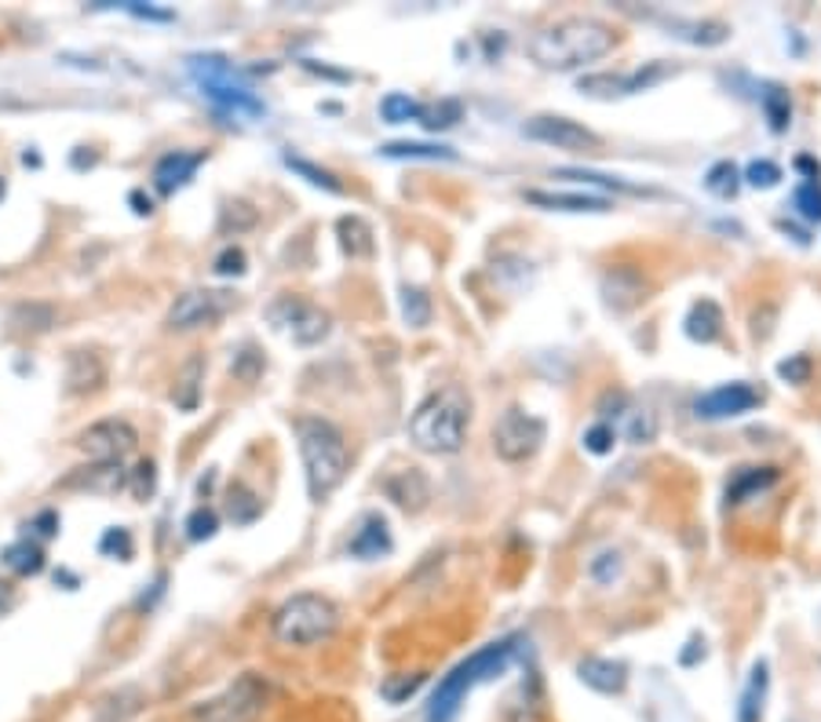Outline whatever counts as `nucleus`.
I'll return each instance as SVG.
<instances>
[{
    "label": "nucleus",
    "instance_id": "obj_1",
    "mask_svg": "<svg viewBox=\"0 0 821 722\" xmlns=\"http://www.w3.org/2000/svg\"><path fill=\"white\" fill-rule=\"evenodd\" d=\"M617 44V30L595 15H569L530 37V59L544 70H580Z\"/></svg>",
    "mask_w": 821,
    "mask_h": 722
},
{
    "label": "nucleus",
    "instance_id": "obj_2",
    "mask_svg": "<svg viewBox=\"0 0 821 722\" xmlns=\"http://www.w3.org/2000/svg\"><path fill=\"white\" fill-rule=\"evenodd\" d=\"M296 438H300V456L307 470V492L311 500H328L339 489V481L347 478L350 453L344 434L322 416H303L296 420Z\"/></svg>",
    "mask_w": 821,
    "mask_h": 722
},
{
    "label": "nucleus",
    "instance_id": "obj_3",
    "mask_svg": "<svg viewBox=\"0 0 821 722\" xmlns=\"http://www.w3.org/2000/svg\"><path fill=\"white\" fill-rule=\"evenodd\" d=\"M514 642H519V634L482 645L478 653H471L467 661H460L453 672L435 686L431 704H427V722H456L471 689L489 683L493 675H500L504 667H508V661L514 656Z\"/></svg>",
    "mask_w": 821,
    "mask_h": 722
},
{
    "label": "nucleus",
    "instance_id": "obj_4",
    "mask_svg": "<svg viewBox=\"0 0 821 722\" xmlns=\"http://www.w3.org/2000/svg\"><path fill=\"white\" fill-rule=\"evenodd\" d=\"M467 420H471V401L464 398L460 387H446L431 394L409 420V438L416 449L435 456L460 453L467 438Z\"/></svg>",
    "mask_w": 821,
    "mask_h": 722
},
{
    "label": "nucleus",
    "instance_id": "obj_5",
    "mask_svg": "<svg viewBox=\"0 0 821 722\" xmlns=\"http://www.w3.org/2000/svg\"><path fill=\"white\" fill-rule=\"evenodd\" d=\"M190 77H194V84L201 88V95L208 98V103L227 109V114H234V117L267 114V106L256 98V92L248 88L245 77H241L227 59H219V55H194Z\"/></svg>",
    "mask_w": 821,
    "mask_h": 722
},
{
    "label": "nucleus",
    "instance_id": "obj_6",
    "mask_svg": "<svg viewBox=\"0 0 821 722\" xmlns=\"http://www.w3.org/2000/svg\"><path fill=\"white\" fill-rule=\"evenodd\" d=\"M339 613L325 595H292L274 613V639L285 645H317L336 631Z\"/></svg>",
    "mask_w": 821,
    "mask_h": 722
},
{
    "label": "nucleus",
    "instance_id": "obj_7",
    "mask_svg": "<svg viewBox=\"0 0 821 722\" xmlns=\"http://www.w3.org/2000/svg\"><path fill=\"white\" fill-rule=\"evenodd\" d=\"M270 689L259 675H241L234 678L223 694L194 708V722H256L267 708Z\"/></svg>",
    "mask_w": 821,
    "mask_h": 722
},
{
    "label": "nucleus",
    "instance_id": "obj_8",
    "mask_svg": "<svg viewBox=\"0 0 821 722\" xmlns=\"http://www.w3.org/2000/svg\"><path fill=\"white\" fill-rule=\"evenodd\" d=\"M544 434H547V427L541 416L511 405V409H504L500 420L493 423V453H497L504 464H522V459L536 456V449L544 445Z\"/></svg>",
    "mask_w": 821,
    "mask_h": 722
},
{
    "label": "nucleus",
    "instance_id": "obj_9",
    "mask_svg": "<svg viewBox=\"0 0 821 722\" xmlns=\"http://www.w3.org/2000/svg\"><path fill=\"white\" fill-rule=\"evenodd\" d=\"M267 322L278 328V333L292 336V343L300 347H314L328 336V314L322 306L300 300V295H278L267 306Z\"/></svg>",
    "mask_w": 821,
    "mask_h": 722
},
{
    "label": "nucleus",
    "instance_id": "obj_10",
    "mask_svg": "<svg viewBox=\"0 0 821 722\" xmlns=\"http://www.w3.org/2000/svg\"><path fill=\"white\" fill-rule=\"evenodd\" d=\"M522 136L533 142H544V147L566 150V153H595L602 147V139L591 128H585L574 117L563 114H536L522 125Z\"/></svg>",
    "mask_w": 821,
    "mask_h": 722
},
{
    "label": "nucleus",
    "instance_id": "obj_11",
    "mask_svg": "<svg viewBox=\"0 0 821 722\" xmlns=\"http://www.w3.org/2000/svg\"><path fill=\"white\" fill-rule=\"evenodd\" d=\"M136 442H139V434L128 420H99L77 438V445H81L95 464H120V459L136 449Z\"/></svg>",
    "mask_w": 821,
    "mask_h": 722
},
{
    "label": "nucleus",
    "instance_id": "obj_12",
    "mask_svg": "<svg viewBox=\"0 0 821 722\" xmlns=\"http://www.w3.org/2000/svg\"><path fill=\"white\" fill-rule=\"evenodd\" d=\"M664 77H668V66L650 62L646 70L639 66L635 73H588V77H580L577 88L595 98H621V95L646 92V88H654L657 81H664Z\"/></svg>",
    "mask_w": 821,
    "mask_h": 722
},
{
    "label": "nucleus",
    "instance_id": "obj_13",
    "mask_svg": "<svg viewBox=\"0 0 821 722\" xmlns=\"http://www.w3.org/2000/svg\"><path fill=\"white\" fill-rule=\"evenodd\" d=\"M763 394L752 387V383H722V387L705 391L694 401V412L701 420H733V416H744L760 405Z\"/></svg>",
    "mask_w": 821,
    "mask_h": 722
},
{
    "label": "nucleus",
    "instance_id": "obj_14",
    "mask_svg": "<svg viewBox=\"0 0 821 722\" xmlns=\"http://www.w3.org/2000/svg\"><path fill=\"white\" fill-rule=\"evenodd\" d=\"M227 292H212V289H190L183 292L180 300L172 303L169 311V328H201V325H212L219 314L227 311Z\"/></svg>",
    "mask_w": 821,
    "mask_h": 722
},
{
    "label": "nucleus",
    "instance_id": "obj_15",
    "mask_svg": "<svg viewBox=\"0 0 821 722\" xmlns=\"http://www.w3.org/2000/svg\"><path fill=\"white\" fill-rule=\"evenodd\" d=\"M602 300L613 311H628V306L646 300V278L632 267H613L602 273Z\"/></svg>",
    "mask_w": 821,
    "mask_h": 722
},
{
    "label": "nucleus",
    "instance_id": "obj_16",
    "mask_svg": "<svg viewBox=\"0 0 821 722\" xmlns=\"http://www.w3.org/2000/svg\"><path fill=\"white\" fill-rule=\"evenodd\" d=\"M205 153H186V150H172L153 164V186L161 194H175L180 186H186L194 179V172L201 168Z\"/></svg>",
    "mask_w": 821,
    "mask_h": 722
},
{
    "label": "nucleus",
    "instance_id": "obj_17",
    "mask_svg": "<svg viewBox=\"0 0 821 722\" xmlns=\"http://www.w3.org/2000/svg\"><path fill=\"white\" fill-rule=\"evenodd\" d=\"M525 201L541 205L547 212H591L602 216L610 212L613 201L610 197H595V194H547V190H525Z\"/></svg>",
    "mask_w": 821,
    "mask_h": 722
},
{
    "label": "nucleus",
    "instance_id": "obj_18",
    "mask_svg": "<svg viewBox=\"0 0 821 722\" xmlns=\"http://www.w3.org/2000/svg\"><path fill=\"white\" fill-rule=\"evenodd\" d=\"M577 675H580V683L599 689V694H621V689L628 686L624 664L606 661V656H585V661L577 664Z\"/></svg>",
    "mask_w": 821,
    "mask_h": 722
},
{
    "label": "nucleus",
    "instance_id": "obj_19",
    "mask_svg": "<svg viewBox=\"0 0 821 722\" xmlns=\"http://www.w3.org/2000/svg\"><path fill=\"white\" fill-rule=\"evenodd\" d=\"M388 497L398 503L402 511H424L427 500H431V486L416 467L398 470V475L388 478Z\"/></svg>",
    "mask_w": 821,
    "mask_h": 722
},
{
    "label": "nucleus",
    "instance_id": "obj_20",
    "mask_svg": "<svg viewBox=\"0 0 821 722\" xmlns=\"http://www.w3.org/2000/svg\"><path fill=\"white\" fill-rule=\"evenodd\" d=\"M686 336L694 339V343H712V339H719L722 333V311L716 300H697L690 306L686 314Z\"/></svg>",
    "mask_w": 821,
    "mask_h": 722
},
{
    "label": "nucleus",
    "instance_id": "obj_21",
    "mask_svg": "<svg viewBox=\"0 0 821 722\" xmlns=\"http://www.w3.org/2000/svg\"><path fill=\"white\" fill-rule=\"evenodd\" d=\"M103 383V361L88 350H73L70 354V369H66V391L81 394V391H95Z\"/></svg>",
    "mask_w": 821,
    "mask_h": 722
},
{
    "label": "nucleus",
    "instance_id": "obj_22",
    "mask_svg": "<svg viewBox=\"0 0 821 722\" xmlns=\"http://www.w3.org/2000/svg\"><path fill=\"white\" fill-rule=\"evenodd\" d=\"M391 551V533H388V522L383 519H366V525L355 533V540H350V555L355 558H380Z\"/></svg>",
    "mask_w": 821,
    "mask_h": 722
},
{
    "label": "nucleus",
    "instance_id": "obj_23",
    "mask_svg": "<svg viewBox=\"0 0 821 722\" xmlns=\"http://www.w3.org/2000/svg\"><path fill=\"white\" fill-rule=\"evenodd\" d=\"M380 153L398 161H456L453 147H435V142H388V147H380Z\"/></svg>",
    "mask_w": 821,
    "mask_h": 722
},
{
    "label": "nucleus",
    "instance_id": "obj_24",
    "mask_svg": "<svg viewBox=\"0 0 821 722\" xmlns=\"http://www.w3.org/2000/svg\"><path fill=\"white\" fill-rule=\"evenodd\" d=\"M0 558H4V566L11 569V573H19V577H33V573H41V569H44V551H41L37 544H30V540L8 544Z\"/></svg>",
    "mask_w": 821,
    "mask_h": 722
},
{
    "label": "nucleus",
    "instance_id": "obj_25",
    "mask_svg": "<svg viewBox=\"0 0 821 722\" xmlns=\"http://www.w3.org/2000/svg\"><path fill=\"white\" fill-rule=\"evenodd\" d=\"M201 376H205V361L190 358L180 372V383H175V405L180 409H197V398H201Z\"/></svg>",
    "mask_w": 821,
    "mask_h": 722
},
{
    "label": "nucleus",
    "instance_id": "obj_26",
    "mask_svg": "<svg viewBox=\"0 0 821 722\" xmlns=\"http://www.w3.org/2000/svg\"><path fill=\"white\" fill-rule=\"evenodd\" d=\"M763 694H766V664L760 661L752 672V683L744 689L741 697V711H738V722H760L763 715Z\"/></svg>",
    "mask_w": 821,
    "mask_h": 722
},
{
    "label": "nucleus",
    "instance_id": "obj_27",
    "mask_svg": "<svg viewBox=\"0 0 821 722\" xmlns=\"http://www.w3.org/2000/svg\"><path fill=\"white\" fill-rule=\"evenodd\" d=\"M705 186H708V194H716V197H722V201H730V197L738 194V186H741L738 164L716 161V164L708 168V175H705Z\"/></svg>",
    "mask_w": 821,
    "mask_h": 722
},
{
    "label": "nucleus",
    "instance_id": "obj_28",
    "mask_svg": "<svg viewBox=\"0 0 821 722\" xmlns=\"http://www.w3.org/2000/svg\"><path fill=\"white\" fill-rule=\"evenodd\" d=\"M339 241H344V248L350 252V256H369L372 252V230L361 223L358 216L339 219Z\"/></svg>",
    "mask_w": 821,
    "mask_h": 722
},
{
    "label": "nucleus",
    "instance_id": "obj_29",
    "mask_svg": "<svg viewBox=\"0 0 821 722\" xmlns=\"http://www.w3.org/2000/svg\"><path fill=\"white\" fill-rule=\"evenodd\" d=\"M402 317L413 328H424L427 322H431V295H427L424 289H416V284H405L402 289Z\"/></svg>",
    "mask_w": 821,
    "mask_h": 722
},
{
    "label": "nucleus",
    "instance_id": "obj_30",
    "mask_svg": "<svg viewBox=\"0 0 821 722\" xmlns=\"http://www.w3.org/2000/svg\"><path fill=\"white\" fill-rule=\"evenodd\" d=\"M777 481V467H760V470H744V475L733 481L727 489V500L730 503H741L744 497H752V492H760L766 486H774Z\"/></svg>",
    "mask_w": 821,
    "mask_h": 722
},
{
    "label": "nucleus",
    "instance_id": "obj_31",
    "mask_svg": "<svg viewBox=\"0 0 821 722\" xmlns=\"http://www.w3.org/2000/svg\"><path fill=\"white\" fill-rule=\"evenodd\" d=\"M420 103L416 98H409V95H402V92H391V95H383V103H380V117L388 120V125H405V120H420Z\"/></svg>",
    "mask_w": 821,
    "mask_h": 722
},
{
    "label": "nucleus",
    "instance_id": "obj_32",
    "mask_svg": "<svg viewBox=\"0 0 821 722\" xmlns=\"http://www.w3.org/2000/svg\"><path fill=\"white\" fill-rule=\"evenodd\" d=\"M460 103L456 98H442V103H435V106H424L420 109V125L427 128V131H438V128H453L456 120H460Z\"/></svg>",
    "mask_w": 821,
    "mask_h": 722
},
{
    "label": "nucleus",
    "instance_id": "obj_33",
    "mask_svg": "<svg viewBox=\"0 0 821 722\" xmlns=\"http://www.w3.org/2000/svg\"><path fill=\"white\" fill-rule=\"evenodd\" d=\"M675 30H690V33H683V37L690 44H701V48H716V44L730 37L727 22H686V26H675Z\"/></svg>",
    "mask_w": 821,
    "mask_h": 722
},
{
    "label": "nucleus",
    "instance_id": "obj_34",
    "mask_svg": "<svg viewBox=\"0 0 821 722\" xmlns=\"http://www.w3.org/2000/svg\"><path fill=\"white\" fill-rule=\"evenodd\" d=\"M285 164H289L292 172H300L311 186H322V190H328V194H344V186H339V179L328 168H317V164L303 161V158H292V153L285 158Z\"/></svg>",
    "mask_w": 821,
    "mask_h": 722
},
{
    "label": "nucleus",
    "instance_id": "obj_35",
    "mask_svg": "<svg viewBox=\"0 0 821 722\" xmlns=\"http://www.w3.org/2000/svg\"><path fill=\"white\" fill-rule=\"evenodd\" d=\"M73 486L99 489V492H117L120 486H125V470H120V464H99V467L88 470L84 481H73Z\"/></svg>",
    "mask_w": 821,
    "mask_h": 722
},
{
    "label": "nucleus",
    "instance_id": "obj_36",
    "mask_svg": "<svg viewBox=\"0 0 821 722\" xmlns=\"http://www.w3.org/2000/svg\"><path fill=\"white\" fill-rule=\"evenodd\" d=\"M621 420H624V427H628V438H632V442H654L657 423H654V416L646 412V409H635L632 401H624Z\"/></svg>",
    "mask_w": 821,
    "mask_h": 722
},
{
    "label": "nucleus",
    "instance_id": "obj_37",
    "mask_svg": "<svg viewBox=\"0 0 821 722\" xmlns=\"http://www.w3.org/2000/svg\"><path fill=\"white\" fill-rule=\"evenodd\" d=\"M763 109L766 117H771V128L774 131H785L788 128V117H793V103H788V95L782 88H766L763 92Z\"/></svg>",
    "mask_w": 821,
    "mask_h": 722
},
{
    "label": "nucleus",
    "instance_id": "obj_38",
    "mask_svg": "<svg viewBox=\"0 0 821 722\" xmlns=\"http://www.w3.org/2000/svg\"><path fill=\"white\" fill-rule=\"evenodd\" d=\"M793 208L799 216L807 219V223H821V186L818 183H803L796 186L793 194Z\"/></svg>",
    "mask_w": 821,
    "mask_h": 722
},
{
    "label": "nucleus",
    "instance_id": "obj_39",
    "mask_svg": "<svg viewBox=\"0 0 821 722\" xmlns=\"http://www.w3.org/2000/svg\"><path fill=\"white\" fill-rule=\"evenodd\" d=\"M555 175H558V179H588V183H602V186H613V190H621V194H643L639 186L624 183V179H617V175H602V172H588V168H558Z\"/></svg>",
    "mask_w": 821,
    "mask_h": 722
},
{
    "label": "nucleus",
    "instance_id": "obj_40",
    "mask_svg": "<svg viewBox=\"0 0 821 722\" xmlns=\"http://www.w3.org/2000/svg\"><path fill=\"white\" fill-rule=\"evenodd\" d=\"M256 514H259L256 492H248L245 486H234V489H230V519H234V522H252Z\"/></svg>",
    "mask_w": 821,
    "mask_h": 722
},
{
    "label": "nucleus",
    "instance_id": "obj_41",
    "mask_svg": "<svg viewBox=\"0 0 821 722\" xmlns=\"http://www.w3.org/2000/svg\"><path fill=\"white\" fill-rule=\"evenodd\" d=\"M420 686H424V675H391L388 683H383V697H388L391 704H402V700L413 697Z\"/></svg>",
    "mask_w": 821,
    "mask_h": 722
},
{
    "label": "nucleus",
    "instance_id": "obj_42",
    "mask_svg": "<svg viewBox=\"0 0 821 722\" xmlns=\"http://www.w3.org/2000/svg\"><path fill=\"white\" fill-rule=\"evenodd\" d=\"M230 369H234V376H238L241 383H256V380L263 376V354H259L256 347H245V350H241V354L234 358V365H230Z\"/></svg>",
    "mask_w": 821,
    "mask_h": 722
},
{
    "label": "nucleus",
    "instance_id": "obj_43",
    "mask_svg": "<svg viewBox=\"0 0 821 722\" xmlns=\"http://www.w3.org/2000/svg\"><path fill=\"white\" fill-rule=\"evenodd\" d=\"M782 179V168H777L774 161H752L749 168H744V183L755 186V190H766V186H777Z\"/></svg>",
    "mask_w": 821,
    "mask_h": 722
},
{
    "label": "nucleus",
    "instance_id": "obj_44",
    "mask_svg": "<svg viewBox=\"0 0 821 722\" xmlns=\"http://www.w3.org/2000/svg\"><path fill=\"white\" fill-rule=\"evenodd\" d=\"M216 529H219V519H216V511H208V508H197L190 519H186V536H190V540H208V536H216Z\"/></svg>",
    "mask_w": 821,
    "mask_h": 722
},
{
    "label": "nucleus",
    "instance_id": "obj_45",
    "mask_svg": "<svg viewBox=\"0 0 821 722\" xmlns=\"http://www.w3.org/2000/svg\"><path fill=\"white\" fill-rule=\"evenodd\" d=\"M613 442H617V431H613L610 423H595L591 431H585V449H588V453H595V456H606L613 449Z\"/></svg>",
    "mask_w": 821,
    "mask_h": 722
},
{
    "label": "nucleus",
    "instance_id": "obj_46",
    "mask_svg": "<svg viewBox=\"0 0 821 722\" xmlns=\"http://www.w3.org/2000/svg\"><path fill=\"white\" fill-rule=\"evenodd\" d=\"M99 551L120 558V562H128V558H131V536H128V529H106L103 544H99Z\"/></svg>",
    "mask_w": 821,
    "mask_h": 722
},
{
    "label": "nucleus",
    "instance_id": "obj_47",
    "mask_svg": "<svg viewBox=\"0 0 821 722\" xmlns=\"http://www.w3.org/2000/svg\"><path fill=\"white\" fill-rule=\"evenodd\" d=\"M212 267H216V273H223V278H238V273L245 270V252L230 245V248H223V252H219Z\"/></svg>",
    "mask_w": 821,
    "mask_h": 722
},
{
    "label": "nucleus",
    "instance_id": "obj_48",
    "mask_svg": "<svg viewBox=\"0 0 821 722\" xmlns=\"http://www.w3.org/2000/svg\"><path fill=\"white\" fill-rule=\"evenodd\" d=\"M777 376L788 380V383H807V376H810V358L807 354H796V358L782 361V365H777Z\"/></svg>",
    "mask_w": 821,
    "mask_h": 722
},
{
    "label": "nucleus",
    "instance_id": "obj_49",
    "mask_svg": "<svg viewBox=\"0 0 821 722\" xmlns=\"http://www.w3.org/2000/svg\"><path fill=\"white\" fill-rule=\"evenodd\" d=\"M153 486H158V475H153V464L150 459H142V464L136 467V478H131V492H136L139 500H147Z\"/></svg>",
    "mask_w": 821,
    "mask_h": 722
},
{
    "label": "nucleus",
    "instance_id": "obj_50",
    "mask_svg": "<svg viewBox=\"0 0 821 722\" xmlns=\"http://www.w3.org/2000/svg\"><path fill=\"white\" fill-rule=\"evenodd\" d=\"M33 525H41V536H55V529H59V519H55L51 511H44Z\"/></svg>",
    "mask_w": 821,
    "mask_h": 722
},
{
    "label": "nucleus",
    "instance_id": "obj_51",
    "mask_svg": "<svg viewBox=\"0 0 821 722\" xmlns=\"http://www.w3.org/2000/svg\"><path fill=\"white\" fill-rule=\"evenodd\" d=\"M131 205H136V212H139V216H150V212H153V201H150V197H142L139 190L131 194Z\"/></svg>",
    "mask_w": 821,
    "mask_h": 722
},
{
    "label": "nucleus",
    "instance_id": "obj_52",
    "mask_svg": "<svg viewBox=\"0 0 821 722\" xmlns=\"http://www.w3.org/2000/svg\"><path fill=\"white\" fill-rule=\"evenodd\" d=\"M0 197H4V179H0Z\"/></svg>",
    "mask_w": 821,
    "mask_h": 722
}]
</instances>
